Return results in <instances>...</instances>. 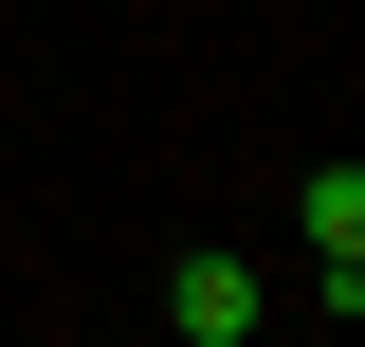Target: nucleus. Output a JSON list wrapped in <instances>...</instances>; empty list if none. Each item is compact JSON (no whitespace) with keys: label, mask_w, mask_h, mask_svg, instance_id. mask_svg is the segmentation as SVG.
<instances>
[{"label":"nucleus","mask_w":365,"mask_h":347,"mask_svg":"<svg viewBox=\"0 0 365 347\" xmlns=\"http://www.w3.org/2000/svg\"><path fill=\"white\" fill-rule=\"evenodd\" d=\"M165 329H182V347H256V274H237V256H182Z\"/></svg>","instance_id":"1"},{"label":"nucleus","mask_w":365,"mask_h":347,"mask_svg":"<svg viewBox=\"0 0 365 347\" xmlns=\"http://www.w3.org/2000/svg\"><path fill=\"white\" fill-rule=\"evenodd\" d=\"M292 201H311V256L347 274V256H365V165H311V183H292Z\"/></svg>","instance_id":"2"},{"label":"nucleus","mask_w":365,"mask_h":347,"mask_svg":"<svg viewBox=\"0 0 365 347\" xmlns=\"http://www.w3.org/2000/svg\"><path fill=\"white\" fill-rule=\"evenodd\" d=\"M329 293H347V311H365V256H347V274H329Z\"/></svg>","instance_id":"3"}]
</instances>
